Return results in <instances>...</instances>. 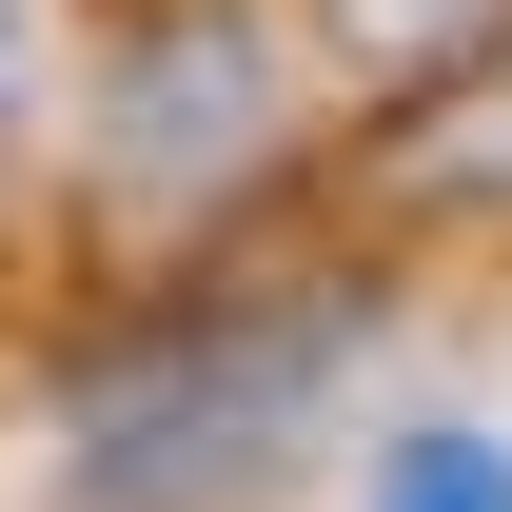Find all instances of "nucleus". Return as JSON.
I'll list each match as a JSON object with an SVG mask.
<instances>
[{
  "mask_svg": "<svg viewBox=\"0 0 512 512\" xmlns=\"http://www.w3.org/2000/svg\"><path fill=\"white\" fill-rule=\"evenodd\" d=\"M335 355H355V296H217V316H158L119 355H79V394H60L79 512H217V493H256L335 414Z\"/></svg>",
  "mask_w": 512,
  "mask_h": 512,
  "instance_id": "nucleus-1",
  "label": "nucleus"
},
{
  "mask_svg": "<svg viewBox=\"0 0 512 512\" xmlns=\"http://www.w3.org/2000/svg\"><path fill=\"white\" fill-rule=\"evenodd\" d=\"M256 119H276V60H256V20H158V40L119 60V99H99L119 178H217Z\"/></svg>",
  "mask_w": 512,
  "mask_h": 512,
  "instance_id": "nucleus-2",
  "label": "nucleus"
},
{
  "mask_svg": "<svg viewBox=\"0 0 512 512\" xmlns=\"http://www.w3.org/2000/svg\"><path fill=\"white\" fill-rule=\"evenodd\" d=\"M316 40L355 79H394V99H453V79L512 60V0H316Z\"/></svg>",
  "mask_w": 512,
  "mask_h": 512,
  "instance_id": "nucleus-3",
  "label": "nucleus"
},
{
  "mask_svg": "<svg viewBox=\"0 0 512 512\" xmlns=\"http://www.w3.org/2000/svg\"><path fill=\"white\" fill-rule=\"evenodd\" d=\"M394 178L453 197V217H493V197H512V60H493V79H453L434 119H394Z\"/></svg>",
  "mask_w": 512,
  "mask_h": 512,
  "instance_id": "nucleus-4",
  "label": "nucleus"
},
{
  "mask_svg": "<svg viewBox=\"0 0 512 512\" xmlns=\"http://www.w3.org/2000/svg\"><path fill=\"white\" fill-rule=\"evenodd\" d=\"M375 512H512V434H473V414H414V434L375 453Z\"/></svg>",
  "mask_w": 512,
  "mask_h": 512,
  "instance_id": "nucleus-5",
  "label": "nucleus"
}]
</instances>
